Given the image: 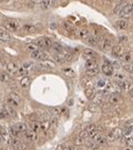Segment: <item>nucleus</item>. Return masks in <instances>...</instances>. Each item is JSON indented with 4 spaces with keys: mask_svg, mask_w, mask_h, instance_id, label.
I'll return each mask as SVG.
<instances>
[{
    "mask_svg": "<svg viewBox=\"0 0 133 150\" xmlns=\"http://www.w3.org/2000/svg\"><path fill=\"white\" fill-rule=\"evenodd\" d=\"M92 101H94L95 104H101V103L105 101V96L101 94V92H97V93H96V95L94 96V98H93Z\"/></svg>",
    "mask_w": 133,
    "mask_h": 150,
    "instance_id": "23",
    "label": "nucleus"
},
{
    "mask_svg": "<svg viewBox=\"0 0 133 150\" xmlns=\"http://www.w3.org/2000/svg\"><path fill=\"white\" fill-rule=\"evenodd\" d=\"M9 96L14 101H16V103H17L18 105L20 104V101H21V99H20V97H19V95H18V94H16V93H11V94H10Z\"/></svg>",
    "mask_w": 133,
    "mask_h": 150,
    "instance_id": "38",
    "label": "nucleus"
},
{
    "mask_svg": "<svg viewBox=\"0 0 133 150\" xmlns=\"http://www.w3.org/2000/svg\"><path fill=\"white\" fill-rule=\"evenodd\" d=\"M0 81H2V83H10L12 81L11 75L6 72H1L0 73Z\"/></svg>",
    "mask_w": 133,
    "mask_h": 150,
    "instance_id": "22",
    "label": "nucleus"
},
{
    "mask_svg": "<svg viewBox=\"0 0 133 150\" xmlns=\"http://www.w3.org/2000/svg\"><path fill=\"white\" fill-rule=\"evenodd\" d=\"M122 131H123V135H125V136H130V134L133 132V125L125 127L124 130H122Z\"/></svg>",
    "mask_w": 133,
    "mask_h": 150,
    "instance_id": "30",
    "label": "nucleus"
},
{
    "mask_svg": "<svg viewBox=\"0 0 133 150\" xmlns=\"http://www.w3.org/2000/svg\"><path fill=\"white\" fill-rule=\"evenodd\" d=\"M11 145H12V148H13L14 150H23L24 149L23 144L18 139L13 140V141L11 142Z\"/></svg>",
    "mask_w": 133,
    "mask_h": 150,
    "instance_id": "17",
    "label": "nucleus"
},
{
    "mask_svg": "<svg viewBox=\"0 0 133 150\" xmlns=\"http://www.w3.org/2000/svg\"><path fill=\"white\" fill-rule=\"evenodd\" d=\"M11 40V35L4 31V30L0 29V41H10Z\"/></svg>",
    "mask_w": 133,
    "mask_h": 150,
    "instance_id": "21",
    "label": "nucleus"
},
{
    "mask_svg": "<svg viewBox=\"0 0 133 150\" xmlns=\"http://www.w3.org/2000/svg\"><path fill=\"white\" fill-rule=\"evenodd\" d=\"M131 14H133V2L128 3L127 6L124 8V10H123V11L118 14V16H119V17L125 18V19H126V18L129 17Z\"/></svg>",
    "mask_w": 133,
    "mask_h": 150,
    "instance_id": "6",
    "label": "nucleus"
},
{
    "mask_svg": "<svg viewBox=\"0 0 133 150\" xmlns=\"http://www.w3.org/2000/svg\"><path fill=\"white\" fill-rule=\"evenodd\" d=\"M62 71H64V74H66V75H71V76L74 75V72H73L72 69H64Z\"/></svg>",
    "mask_w": 133,
    "mask_h": 150,
    "instance_id": "47",
    "label": "nucleus"
},
{
    "mask_svg": "<svg viewBox=\"0 0 133 150\" xmlns=\"http://www.w3.org/2000/svg\"><path fill=\"white\" fill-rule=\"evenodd\" d=\"M31 56L34 59H38V60H46L48 55H46V52H44L42 50H36L34 52L31 53Z\"/></svg>",
    "mask_w": 133,
    "mask_h": 150,
    "instance_id": "9",
    "label": "nucleus"
},
{
    "mask_svg": "<svg viewBox=\"0 0 133 150\" xmlns=\"http://www.w3.org/2000/svg\"><path fill=\"white\" fill-rule=\"evenodd\" d=\"M23 136H24V140H26V142H35L38 138L37 133L34 132L33 130H28V131H26V132L23 133Z\"/></svg>",
    "mask_w": 133,
    "mask_h": 150,
    "instance_id": "12",
    "label": "nucleus"
},
{
    "mask_svg": "<svg viewBox=\"0 0 133 150\" xmlns=\"http://www.w3.org/2000/svg\"><path fill=\"white\" fill-rule=\"evenodd\" d=\"M0 65H1V66H4V65H6V60H4V58H3L1 55H0Z\"/></svg>",
    "mask_w": 133,
    "mask_h": 150,
    "instance_id": "51",
    "label": "nucleus"
},
{
    "mask_svg": "<svg viewBox=\"0 0 133 150\" xmlns=\"http://www.w3.org/2000/svg\"><path fill=\"white\" fill-rule=\"evenodd\" d=\"M64 150H74V147L73 146H69V147H66Z\"/></svg>",
    "mask_w": 133,
    "mask_h": 150,
    "instance_id": "54",
    "label": "nucleus"
},
{
    "mask_svg": "<svg viewBox=\"0 0 133 150\" xmlns=\"http://www.w3.org/2000/svg\"><path fill=\"white\" fill-rule=\"evenodd\" d=\"M125 144L127 147H133V138L132 136H126L125 138Z\"/></svg>",
    "mask_w": 133,
    "mask_h": 150,
    "instance_id": "37",
    "label": "nucleus"
},
{
    "mask_svg": "<svg viewBox=\"0 0 133 150\" xmlns=\"http://www.w3.org/2000/svg\"><path fill=\"white\" fill-rule=\"evenodd\" d=\"M50 111H51V113H52L54 116H58L61 113V108H58V107L51 108V109H50Z\"/></svg>",
    "mask_w": 133,
    "mask_h": 150,
    "instance_id": "39",
    "label": "nucleus"
},
{
    "mask_svg": "<svg viewBox=\"0 0 133 150\" xmlns=\"http://www.w3.org/2000/svg\"><path fill=\"white\" fill-rule=\"evenodd\" d=\"M32 65H33L32 61H26V63H24V64L22 65V68H23V69H26V70L28 68H30V67L32 66Z\"/></svg>",
    "mask_w": 133,
    "mask_h": 150,
    "instance_id": "48",
    "label": "nucleus"
},
{
    "mask_svg": "<svg viewBox=\"0 0 133 150\" xmlns=\"http://www.w3.org/2000/svg\"><path fill=\"white\" fill-rule=\"evenodd\" d=\"M51 49L55 52V54H58V53H61L62 51H64V48H62V46L61 44H59V43L55 42L53 43L52 47H51Z\"/></svg>",
    "mask_w": 133,
    "mask_h": 150,
    "instance_id": "25",
    "label": "nucleus"
},
{
    "mask_svg": "<svg viewBox=\"0 0 133 150\" xmlns=\"http://www.w3.org/2000/svg\"><path fill=\"white\" fill-rule=\"evenodd\" d=\"M56 150H64V147L62 146V145H59V146L56 148Z\"/></svg>",
    "mask_w": 133,
    "mask_h": 150,
    "instance_id": "53",
    "label": "nucleus"
},
{
    "mask_svg": "<svg viewBox=\"0 0 133 150\" xmlns=\"http://www.w3.org/2000/svg\"><path fill=\"white\" fill-rule=\"evenodd\" d=\"M39 124H40V132H42L44 134L49 131L50 128H52V127H51V124H50V121H49V119L40 121V122H39Z\"/></svg>",
    "mask_w": 133,
    "mask_h": 150,
    "instance_id": "13",
    "label": "nucleus"
},
{
    "mask_svg": "<svg viewBox=\"0 0 133 150\" xmlns=\"http://www.w3.org/2000/svg\"><path fill=\"white\" fill-rule=\"evenodd\" d=\"M127 4H128V2H125V1H123V2H121L119 4H117V6L114 8V13H115V14H119Z\"/></svg>",
    "mask_w": 133,
    "mask_h": 150,
    "instance_id": "27",
    "label": "nucleus"
},
{
    "mask_svg": "<svg viewBox=\"0 0 133 150\" xmlns=\"http://www.w3.org/2000/svg\"><path fill=\"white\" fill-rule=\"evenodd\" d=\"M6 104H8V106H9V107L14 108V109H16V108H17L18 106H19V105H18L17 103H16V101H13V99H12V98L10 97V96L8 98H6Z\"/></svg>",
    "mask_w": 133,
    "mask_h": 150,
    "instance_id": "34",
    "label": "nucleus"
},
{
    "mask_svg": "<svg viewBox=\"0 0 133 150\" xmlns=\"http://www.w3.org/2000/svg\"><path fill=\"white\" fill-rule=\"evenodd\" d=\"M30 84H31V78H30L29 76H24V77L21 78V81H20L21 87H23V88H29Z\"/></svg>",
    "mask_w": 133,
    "mask_h": 150,
    "instance_id": "24",
    "label": "nucleus"
},
{
    "mask_svg": "<svg viewBox=\"0 0 133 150\" xmlns=\"http://www.w3.org/2000/svg\"><path fill=\"white\" fill-rule=\"evenodd\" d=\"M90 147H91V149H93V150H97L99 148V145L96 143V142H94L93 141L91 144H90Z\"/></svg>",
    "mask_w": 133,
    "mask_h": 150,
    "instance_id": "46",
    "label": "nucleus"
},
{
    "mask_svg": "<svg viewBox=\"0 0 133 150\" xmlns=\"http://www.w3.org/2000/svg\"><path fill=\"white\" fill-rule=\"evenodd\" d=\"M122 101V97L119 95L118 93H112L109 95V104L111 106H115V105H118L119 103Z\"/></svg>",
    "mask_w": 133,
    "mask_h": 150,
    "instance_id": "10",
    "label": "nucleus"
},
{
    "mask_svg": "<svg viewBox=\"0 0 133 150\" xmlns=\"http://www.w3.org/2000/svg\"><path fill=\"white\" fill-rule=\"evenodd\" d=\"M35 6H36V2H35V1H29V2H28V6H29V8H35Z\"/></svg>",
    "mask_w": 133,
    "mask_h": 150,
    "instance_id": "50",
    "label": "nucleus"
},
{
    "mask_svg": "<svg viewBox=\"0 0 133 150\" xmlns=\"http://www.w3.org/2000/svg\"><path fill=\"white\" fill-rule=\"evenodd\" d=\"M122 135H123L122 130L118 129V128H115V129H113L112 131L109 132V134L106 136V140H107V142H109V143H113V142H115L116 140L121 139Z\"/></svg>",
    "mask_w": 133,
    "mask_h": 150,
    "instance_id": "2",
    "label": "nucleus"
},
{
    "mask_svg": "<svg viewBox=\"0 0 133 150\" xmlns=\"http://www.w3.org/2000/svg\"><path fill=\"white\" fill-rule=\"evenodd\" d=\"M31 126H32V129L31 130H33L34 132H39L40 131V124H39V122H37V121H33L32 122V124H31Z\"/></svg>",
    "mask_w": 133,
    "mask_h": 150,
    "instance_id": "31",
    "label": "nucleus"
},
{
    "mask_svg": "<svg viewBox=\"0 0 133 150\" xmlns=\"http://www.w3.org/2000/svg\"><path fill=\"white\" fill-rule=\"evenodd\" d=\"M129 93H130V95L133 97V87H132V88H131V89H130V91H129Z\"/></svg>",
    "mask_w": 133,
    "mask_h": 150,
    "instance_id": "55",
    "label": "nucleus"
},
{
    "mask_svg": "<svg viewBox=\"0 0 133 150\" xmlns=\"http://www.w3.org/2000/svg\"><path fill=\"white\" fill-rule=\"evenodd\" d=\"M82 85L85 87H87V89L89 88H92V81H90V79H87V78H82Z\"/></svg>",
    "mask_w": 133,
    "mask_h": 150,
    "instance_id": "40",
    "label": "nucleus"
},
{
    "mask_svg": "<svg viewBox=\"0 0 133 150\" xmlns=\"http://www.w3.org/2000/svg\"><path fill=\"white\" fill-rule=\"evenodd\" d=\"M39 66L41 67V68H53V67L55 66V65L53 64L52 61L50 60H41L40 63H39Z\"/></svg>",
    "mask_w": 133,
    "mask_h": 150,
    "instance_id": "29",
    "label": "nucleus"
},
{
    "mask_svg": "<svg viewBox=\"0 0 133 150\" xmlns=\"http://www.w3.org/2000/svg\"><path fill=\"white\" fill-rule=\"evenodd\" d=\"M99 46H100L101 50H104V51L112 50V40L109 37H104L99 42Z\"/></svg>",
    "mask_w": 133,
    "mask_h": 150,
    "instance_id": "8",
    "label": "nucleus"
},
{
    "mask_svg": "<svg viewBox=\"0 0 133 150\" xmlns=\"http://www.w3.org/2000/svg\"><path fill=\"white\" fill-rule=\"evenodd\" d=\"M49 121H50V124H51V127L56 128L58 126V117H57V116L53 115L52 117L50 118Z\"/></svg>",
    "mask_w": 133,
    "mask_h": 150,
    "instance_id": "36",
    "label": "nucleus"
},
{
    "mask_svg": "<svg viewBox=\"0 0 133 150\" xmlns=\"http://www.w3.org/2000/svg\"><path fill=\"white\" fill-rule=\"evenodd\" d=\"M99 73V69L97 68V69H92V70H87L86 71V74H87V76H89V77H93V76H96V75Z\"/></svg>",
    "mask_w": 133,
    "mask_h": 150,
    "instance_id": "32",
    "label": "nucleus"
},
{
    "mask_svg": "<svg viewBox=\"0 0 133 150\" xmlns=\"http://www.w3.org/2000/svg\"><path fill=\"white\" fill-rule=\"evenodd\" d=\"M23 31L26 33L32 34V33L36 32V28L34 26H31V24H26V26H23Z\"/></svg>",
    "mask_w": 133,
    "mask_h": 150,
    "instance_id": "28",
    "label": "nucleus"
},
{
    "mask_svg": "<svg viewBox=\"0 0 133 150\" xmlns=\"http://www.w3.org/2000/svg\"><path fill=\"white\" fill-rule=\"evenodd\" d=\"M3 26H4V28H6L8 31H10V32H16V31H18L19 28H20L19 21L15 20V19H9V20H6Z\"/></svg>",
    "mask_w": 133,
    "mask_h": 150,
    "instance_id": "4",
    "label": "nucleus"
},
{
    "mask_svg": "<svg viewBox=\"0 0 133 150\" xmlns=\"http://www.w3.org/2000/svg\"><path fill=\"white\" fill-rule=\"evenodd\" d=\"M125 150H133L131 147H127V148H125Z\"/></svg>",
    "mask_w": 133,
    "mask_h": 150,
    "instance_id": "56",
    "label": "nucleus"
},
{
    "mask_svg": "<svg viewBox=\"0 0 133 150\" xmlns=\"http://www.w3.org/2000/svg\"><path fill=\"white\" fill-rule=\"evenodd\" d=\"M124 53V48L121 44H115V46L112 47V55L114 57L121 58Z\"/></svg>",
    "mask_w": 133,
    "mask_h": 150,
    "instance_id": "11",
    "label": "nucleus"
},
{
    "mask_svg": "<svg viewBox=\"0 0 133 150\" xmlns=\"http://www.w3.org/2000/svg\"><path fill=\"white\" fill-rule=\"evenodd\" d=\"M96 53L93 51L92 49H86L84 50V53H82V57L86 59V60H89V59H93L95 58Z\"/></svg>",
    "mask_w": 133,
    "mask_h": 150,
    "instance_id": "15",
    "label": "nucleus"
},
{
    "mask_svg": "<svg viewBox=\"0 0 133 150\" xmlns=\"http://www.w3.org/2000/svg\"><path fill=\"white\" fill-rule=\"evenodd\" d=\"M53 44V41L49 37H40L36 40V46L41 49H50Z\"/></svg>",
    "mask_w": 133,
    "mask_h": 150,
    "instance_id": "3",
    "label": "nucleus"
},
{
    "mask_svg": "<svg viewBox=\"0 0 133 150\" xmlns=\"http://www.w3.org/2000/svg\"><path fill=\"white\" fill-rule=\"evenodd\" d=\"M6 69H8V72L11 73V74H17L19 68H18V65L16 63L11 61V63L6 65Z\"/></svg>",
    "mask_w": 133,
    "mask_h": 150,
    "instance_id": "14",
    "label": "nucleus"
},
{
    "mask_svg": "<svg viewBox=\"0 0 133 150\" xmlns=\"http://www.w3.org/2000/svg\"><path fill=\"white\" fill-rule=\"evenodd\" d=\"M96 90L94 88H89V89H86V95L87 97H89L90 99H93L94 96L96 95Z\"/></svg>",
    "mask_w": 133,
    "mask_h": 150,
    "instance_id": "26",
    "label": "nucleus"
},
{
    "mask_svg": "<svg viewBox=\"0 0 133 150\" xmlns=\"http://www.w3.org/2000/svg\"><path fill=\"white\" fill-rule=\"evenodd\" d=\"M115 26L118 30H125V29H127V26H128V20H127V19H119V20L116 21Z\"/></svg>",
    "mask_w": 133,
    "mask_h": 150,
    "instance_id": "19",
    "label": "nucleus"
},
{
    "mask_svg": "<svg viewBox=\"0 0 133 150\" xmlns=\"http://www.w3.org/2000/svg\"><path fill=\"white\" fill-rule=\"evenodd\" d=\"M37 48H38V47L36 46V43H30V44H28V46H26V49H28V50H31L32 52H34V51L38 50Z\"/></svg>",
    "mask_w": 133,
    "mask_h": 150,
    "instance_id": "42",
    "label": "nucleus"
},
{
    "mask_svg": "<svg viewBox=\"0 0 133 150\" xmlns=\"http://www.w3.org/2000/svg\"><path fill=\"white\" fill-rule=\"evenodd\" d=\"M124 69L129 73H133V65L132 64H129V65H125L124 66Z\"/></svg>",
    "mask_w": 133,
    "mask_h": 150,
    "instance_id": "43",
    "label": "nucleus"
},
{
    "mask_svg": "<svg viewBox=\"0 0 133 150\" xmlns=\"http://www.w3.org/2000/svg\"><path fill=\"white\" fill-rule=\"evenodd\" d=\"M71 58H72V54H70L68 52H62L61 53H58V54L54 55V59H55L57 63H66V61H69L71 60Z\"/></svg>",
    "mask_w": 133,
    "mask_h": 150,
    "instance_id": "5",
    "label": "nucleus"
},
{
    "mask_svg": "<svg viewBox=\"0 0 133 150\" xmlns=\"http://www.w3.org/2000/svg\"><path fill=\"white\" fill-rule=\"evenodd\" d=\"M119 59L122 61H124L126 65H129V64H131V61H132V59H133V54H131L130 52H125Z\"/></svg>",
    "mask_w": 133,
    "mask_h": 150,
    "instance_id": "18",
    "label": "nucleus"
},
{
    "mask_svg": "<svg viewBox=\"0 0 133 150\" xmlns=\"http://www.w3.org/2000/svg\"><path fill=\"white\" fill-rule=\"evenodd\" d=\"M26 74H28V70L26 69H23V68H21V69L18 70V72H17V75H21V76H26Z\"/></svg>",
    "mask_w": 133,
    "mask_h": 150,
    "instance_id": "44",
    "label": "nucleus"
},
{
    "mask_svg": "<svg viewBox=\"0 0 133 150\" xmlns=\"http://www.w3.org/2000/svg\"><path fill=\"white\" fill-rule=\"evenodd\" d=\"M87 42L89 43L90 46H93V47H95V46H97V44H99L98 41L96 40V39H95V38H94V37H93L92 35H90L89 37H88Z\"/></svg>",
    "mask_w": 133,
    "mask_h": 150,
    "instance_id": "33",
    "label": "nucleus"
},
{
    "mask_svg": "<svg viewBox=\"0 0 133 150\" xmlns=\"http://www.w3.org/2000/svg\"><path fill=\"white\" fill-rule=\"evenodd\" d=\"M77 36L81 39H85V40H87L88 37L90 36V33L87 29H80L77 31Z\"/></svg>",
    "mask_w": 133,
    "mask_h": 150,
    "instance_id": "20",
    "label": "nucleus"
},
{
    "mask_svg": "<svg viewBox=\"0 0 133 150\" xmlns=\"http://www.w3.org/2000/svg\"><path fill=\"white\" fill-rule=\"evenodd\" d=\"M127 36H121L119 37V41H127Z\"/></svg>",
    "mask_w": 133,
    "mask_h": 150,
    "instance_id": "52",
    "label": "nucleus"
},
{
    "mask_svg": "<svg viewBox=\"0 0 133 150\" xmlns=\"http://www.w3.org/2000/svg\"><path fill=\"white\" fill-rule=\"evenodd\" d=\"M101 72L104 73L105 75L107 76H112L113 72H114V69H113V66L108 63V61H105L104 64L101 65Z\"/></svg>",
    "mask_w": 133,
    "mask_h": 150,
    "instance_id": "7",
    "label": "nucleus"
},
{
    "mask_svg": "<svg viewBox=\"0 0 133 150\" xmlns=\"http://www.w3.org/2000/svg\"><path fill=\"white\" fill-rule=\"evenodd\" d=\"M97 68H98V65H97V60H96L95 58L86 60V69L87 70L97 69Z\"/></svg>",
    "mask_w": 133,
    "mask_h": 150,
    "instance_id": "16",
    "label": "nucleus"
},
{
    "mask_svg": "<svg viewBox=\"0 0 133 150\" xmlns=\"http://www.w3.org/2000/svg\"><path fill=\"white\" fill-rule=\"evenodd\" d=\"M84 142H85L84 139H81V138H77V139L75 140V144L76 145H81V144H84Z\"/></svg>",
    "mask_w": 133,
    "mask_h": 150,
    "instance_id": "49",
    "label": "nucleus"
},
{
    "mask_svg": "<svg viewBox=\"0 0 133 150\" xmlns=\"http://www.w3.org/2000/svg\"><path fill=\"white\" fill-rule=\"evenodd\" d=\"M53 1H49V0H44V1H40V8L41 9H49L50 6H52Z\"/></svg>",
    "mask_w": 133,
    "mask_h": 150,
    "instance_id": "35",
    "label": "nucleus"
},
{
    "mask_svg": "<svg viewBox=\"0 0 133 150\" xmlns=\"http://www.w3.org/2000/svg\"><path fill=\"white\" fill-rule=\"evenodd\" d=\"M108 81H105V79H103V78H100V79H98L97 81V83H96V86L97 87H100V88H103V87H106V84H107Z\"/></svg>",
    "mask_w": 133,
    "mask_h": 150,
    "instance_id": "41",
    "label": "nucleus"
},
{
    "mask_svg": "<svg viewBox=\"0 0 133 150\" xmlns=\"http://www.w3.org/2000/svg\"><path fill=\"white\" fill-rule=\"evenodd\" d=\"M89 136V134H88V131L87 129L84 130V131H81L80 133H79V135H78V138H81V139H86V138H88Z\"/></svg>",
    "mask_w": 133,
    "mask_h": 150,
    "instance_id": "45",
    "label": "nucleus"
},
{
    "mask_svg": "<svg viewBox=\"0 0 133 150\" xmlns=\"http://www.w3.org/2000/svg\"><path fill=\"white\" fill-rule=\"evenodd\" d=\"M29 130V128H28V125L26 124V123H17V124H15L13 127L11 128V134L12 135H18L19 133L21 132H26V131H28Z\"/></svg>",
    "mask_w": 133,
    "mask_h": 150,
    "instance_id": "1",
    "label": "nucleus"
}]
</instances>
